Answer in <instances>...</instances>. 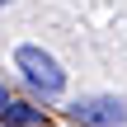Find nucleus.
<instances>
[{"instance_id": "f257e3e1", "label": "nucleus", "mask_w": 127, "mask_h": 127, "mask_svg": "<svg viewBox=\"0 0 127 127\" xmlns=\"http://www.w3.org/2000/svg\"><path fill=\"white\" fill-rule=\"evenodd\" d=\"M14 71H19V80L28 85V94L42 99V104H52V99L66 94V71H61V61H57L47 47H38V42H19V47H14Z\"/></svg>"}, {"instance_id": "f03ea898", "label": "nucleus", "mask_w": 127, "mask_h": 127, "mask_svg": "<svg viewBox=\"0 0 127 127\" xmlns=\"http://www.w3.org/2000/svg\"><path fill=\"white\" fill-rule=\"evenodd\" d=\"M66 118L75 127H127V104L118 94H80L66 108Z\"/></svg>"}, {"instance_id": "7ed1b4c3", "label": "nucleus", "mask_w": 127, "mask_h": 127, "mask_svg": "<svg viewBox=\"0 0 127 127\" xmlns=\"http://www.w3.org/2000/svg\"><path fill=\"white\" fill-rule=\"evenodd\" d=\"M0 123H5V127H38V123H42V108H33V104H19V99H9V108L0 113Z\"/></svg>"}, {"instance_id": "20e7f679", "label": "nucleus", "mask_w": 127, "mask_h": 127, "mask_svg": "<svg viewBox=\"0 0 127 127\" xmlns=\"http://www.w3.org/2000/svg\"><path fill=\"white\" fill-rule=\"evenodd\" d=\"M5 108H9V90L0 85V113H5Z\"/></svg>"}, {"instance_id": "39448f33", "label": "nucleus", "mask_w": 127, "mask_h": 127, "mask_svg": "<svg viewBox=\"0 0 127 127\" xmlns=\"http://www.w3.org/2000/svg\"><path fill=\"white\" fill-rule=\"evenodd\" d=\"M5 5H9V0H0V9H5Z\"/></svg>"}, {"instance_id": "423d86ee", "label": "nucleus", "mask_w": 127, "mask_h": 127, "mask_svg": "<svg viewBox=\"0 0 127 127\" xmlns=\"http://www.w3.org/2000/svg\"><path fill=\"white\" fill-rule=\"evenodd\" d=\"M0 127H5V123H0Z\"/></svg>"}]
</instances>
